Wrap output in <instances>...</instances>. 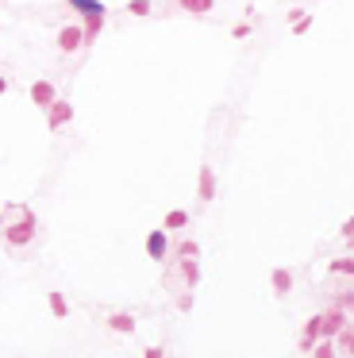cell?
Here are the masks:
<instances>
[{
    "mask_svg": "<svg viewBox=\"0 0 354 358\" xmlns=\"http://www.w3.org/2000/svg\"><path fill=\"white\" fill-rule=\"evenodd\" d=\"M0 239L8 243V247H16V250L31 247V239H35V216H31V209H24V204H8V209H4V216H0Z\"/></svg>",
    "mask_w": 354,
    "mask_h": 358,
    "instance_id": "6da1fadb",
    "label": "cell"
},
{
    "mask_svg": "<svg viewBox=\"0 0 354 358\" xmlns=\"http://www.w3.org/2000/svg\"><path fill=\"white\" fill-rule=\"evenodd\" d=\"M320 316H323V339H331V343H335L339 335L351 327V316H346L343 309H335V304H331V309H323Z\"/></svg>",
    "mask_w": 354,
    "mask_h": 358,
    "instance_id": "7a4b0ae2",
    "label": "cell"
},
{
    "mask_svg": "<svg viewBox=\"0 0 354 358\" xmlns=\"http://www.w3.org/2000/svg\"><path fill=\"white\" fill-rule=\"evenodd\" d=\"M54 47L62 50V54H77V50L85 47V27H77V24L62 27V31H58V39H54Z\"/></svg>",
    "mask_w": 354,
    "mask_h": 358,
    "instance_id": "3957f363",
    "label": "cell"
},
{
    "mask_svg": "<svg viewBox=\"0 0 354 358\" xmlns=\"http://www.w3.org/2000/svg\"><path fill=\"white\" fill-rule=\"evenodd\" d=\"M27 97L39 104L42 112H50L54 108V100H58V89H54V81H47V77H39V81H31V89H27Z\"/></svg>",
    "mask_w": 354,
    "mask_h": 358,
    "instance_id": "277c9868",
    "label": "cell"
},
{
    "mask_svg": "<svg viewBox=\"0 0 354 358\" xmlns=\"http://www.w3.org/2000/svg\"><path fill=\"white\" fill-rule=\"evenodd\" d=\"M70 120H74V104L58 97V100H54V108L47 112V124H50V131H62V127H70Z\"/></svg>",
    "mask_w": 354,
    "mask_h": 358,
    "instance_id": "5b68a950",
    "label": "cell"
},
{
    "mask_svg": "<svg viewBox=\"0 0 354 358\" xmlns=\"http://www.w3.org/2000/svg\"><path fill=\"white\" fill-rule=\"evenodd\" d=\"M166 254H170V239H166V231L162 227L147 231V259L150 262H166Z\"/></svg>",
    "mask_w": 354,
    "mask_h": 358,
    "instance_id": "8992f818",
    "label": "cell"
},
{
    "mask_svg": "<svg viewBox=\"0 0 354 358\" xmlns=\"http://www.w3.org/2000/svg\"><path fill=\"white\" fill-rule=\"evenodd\" d=\"M197 197L204 200H216V170H212V162H200V174H197Z\"/></svg>",
    "mask_w": 354,
    "mask_h": 358,
    "instance_id": "52a82bcc",
    "label": "cell"
},
{
    "mask_svg": "<svg viewBox=\"0 0 354 358\" xmlns=\"http://www.w3.org/2000/svg\"><path fill=\"white\" fill-rule=\"evenodd\" d=\"M293 282H297V274H293L289 266H277V270L270 274V289H273V297H289V293H293Z\"/></svg>",
    "mask_w": 354,
    "mask_h": 358,
    "instance_id": "ba28073f",
    "label": "cell"
},
{
    "mask_svg": "<svg viewBox=\"0 0 354 358\" xmlns=\"http://www.w3.org/2000/svg\"><path fill=\"white\" fill-rule=\"evenodd\" d=\"M112 332H120V335H135V327H139V320L131 316V312H108V320H104Z\"/></svg>",
    "mask_w": 354,
    "mask_h": 358,
    "instance_id": "9c48e42d",
    "label": "cell"
},
{
    "mask_svg": "<svg viewBox=\"0 0 354 358\" xmlns=\"http://www.w3.org/2000/svg\"><path fill=\"white\" fill-rule=\"evenodd\" d=\"M66 4H70V8H74V12H81V16H85V24H89V19H104V4H100V0H66Z\"/></svg>",
    "mask_w": 354,
    "mask_h": 358,
    "instance_id": "30bf717a",
    "label": "cell"
},
{
    "mask_svg": "<svg viewBox=\"0 0 354 358\" xmlns=\"http://www.w3.org/2000/svg\"><path fill=\"white\" fill-rule=\"evenodd\" d=\"M182 227H189V209H170L162 216V231H182Z\"/></svg>",
    "mask_w": 354,
    "mask_h": 358,
    "instance_id": "8fae6325",
    "label": "cell"
},
{
    "mask_svg": "<svg viewBox=\"0 0 354 358\" xmlns=\"http://www.w3.org/2000/svg\"><path fill=\"white\" fill-rule=\"evenodd\" d=\"M328 274H335V277H351V282H354V254L331 259V262H328Z\"/></svg>",
    "mask_w": 354,
    "mask_h": 358,
    "instance_id": "7c38bea8",
    "label": "cell"
},
{
    "mask_svg": "<svg viewBox=\"0 0 354 358\" xmlns=\"http://www.w3.org/2000/svg\"><path fill=\"white\" fill-rule=\"evenodd\" d=\"M47 304H50V312H54V320H66V316H70V300L62 297L58 289L47 293Z\"/></svg>",
    "mask_w": 354,
    "mask_h": 358,
    "instance_id": "4fadbf2b",
    "label": "cell"
},
{
    "mask_svg": "<svg viewBox=\"0 0 354 358\" xmlns=\"http://www.w3.org/2000/svg\"><path fill=\"white\" fill-rule=\"evenodd\" d=\"M177 8H185V12H193V16H208V12L216 8V0H173Z\"/></svg>",
    "mask_w": 354,
    "mask_h": 358,
    "instance_id": "5bb4252c",
    "label": "cell"
},
{
    "mask_svg": "<svg viewBox=\"0 0 354 358\" xmlns=\"http://www.w3.org/2000/svg\"><path fill=\"white\" fill-rule=\"evenodd\" d=\"M177 270H182V282L189 285V289H193V285H200V262L197 259H193V262H177Z\"/></svg>",
    "mask_w": 354,
    "mask_h": 358,
    "instance_id": "9a60e30c",
    "label": "cell"
},
{
    "mask_svg": "<svg viewBox=\"0 0 354 358\" xmlns=\"http://www.w3.org/2000/svg\"><path fill=\"white\" fill-rule=\"evenodd\" d=\"M177 262H193V259H200V243L197 239H185V243H177Z\"/></svg>",
    "mask_w": 354,
    "mask_h": 358,
    "instance_id": "2e32d148",
    "label": "cell"
},
{
    "mask_svg": "<svg viewBox=\"0 0 354 358\" xmlns=\"http://www.w3.org/2000/svg\"><path fill=\"white\" fill-rule=\"evenodd\" d=\"M335 347H339V355H343V358H354V327H346V332L339 335Z\"/></svg>",
    "mask_w": 354,
    "mask_h": 358,
    "instance_id": "e0dca14e",
    "label": "cell"
},
{
    "mask_svg": "<svg viewBox=\"0 0 354 358\" xmlns=\"http://www.w3.org/2000/svg\"><path fill=\"white\" fill-rule=\"evenodd\" d=\"M335 309H343L346 316H354V289H343V293H335V300H331Z\"/></svg>",
    "mask_w": 354,
    "mask_h": 358,
    "instance_id": "ac0fdd59",
    "label": "cell"
},
{
    "mask_svg": "<svg viewBox=\"0 0 354 358\" xmlns=\"http://www.w3.org/2000/svg\"><path fill=\"white\" fill-rule=\"evenodd\" d=\"M312 358H339V347L331 339H320V343H316V350H312Z\"/></svg>",
    "mask_w": 354,
    "mask_h": 358,
    "instance_id": "d6986e66",
    "label": "cell"
},
{
    "mask_svg": "<svg viewBox=\"0 0 354 358\" xmlns=\"http://www.w3.org/2000/svg\"><path fill=\"white\" fill-rule=\"evenodd\" d=\"M127 12H131V16H150V12H154V4H150V0H127Z\"/></svg>",
    "mask_w": 354,
    "mask_h": 358,
    "instance_id": "ffe728a7",
    "label": "cell"
},
{
    "mask_svg": "<svg viewBox=\"0 0 354 358\" xmlns=\"http://www.w3.org/2000/svg\"><path fill=\"white\" fill-rule=\"evenodd\" d=\"M351 235H354V216H351V220H343V224H339V239L346 243V239H351Z\"/></svg>",
    "mask_w": 354,
    "mask_h": 358,
    "instance_id": "44dd1931",
    "label": "cell"
},
{
    "mask_svg": "<svg viewBox=\"0 0 354 358\" xmlns=\"http://www.w3.org/2000/svg\"><path fill=\"white\" fill-rule=\"evenodd\" d=\"M308 27H312V16H308V12H305V16H300L297 24H293V31H297V35H305Z\"/></svg>",
    "mask_w": 354,
    "mask_h": 358,
    "instance_id": "7402d4cb",
    "label": "cell"
},
{
    "mask_svg": "<svg viewBox=\"0 0 354 358\" xmlns=\"http://www.w3.org/2000/svg\"><path fill=\"white\" fill-rule=\"evenodd\" d=\"M143 358H166V347H143Z\"/></svg>",
    "mask_w": 354,
    "mask_h": 358,
    "instance_id": "603a6c76",
    "label": "cell"
},
{
    "mask_svg": "<svg viewBox=\"0 0 354 358\" xmlns=\"http://www.w3.org/2000/svg\"><path fill=\"white\" fill-rule=\"evenodd\" d=\"M231 35H235V39H247V35H250V24H235V31H231Z\"/></svg>",
    "mask_w": 354,
    "mask_h": 358,
    "instance_id": "cb8c5ba5",
    "label": "cell"
},
{
    "mask_svg": "<svg viewBox=\"0 0 354 358\" xmlns=\"http://www.w3.org/2000/svg\"><path fill=\"white\" fill-rule=\"evenodd\" d=\"M343 247H346V250H351V254H354V235H351V239H346V243H343Z\"/></svg>",
    "mask_w": 354,
    "mask_h": 358,
    "instance_id": "d4e9b609",
    "label": "cell"
},
{
    "mask_svg": "<svg viewBox=\"0 0 354 358\" xmlns=\"http://www.w3.org/2000/svg\"><path fill=\"white\" fill-rule=\"evenodd\" d=\"M4 92H8V81H4V77H0V97H4Z\"/></svg>",
    "mask_w": 354,
    "mask_h": 358,
    "instance_id": "484cf974",
    "label": "cell"
}]
</instances>
